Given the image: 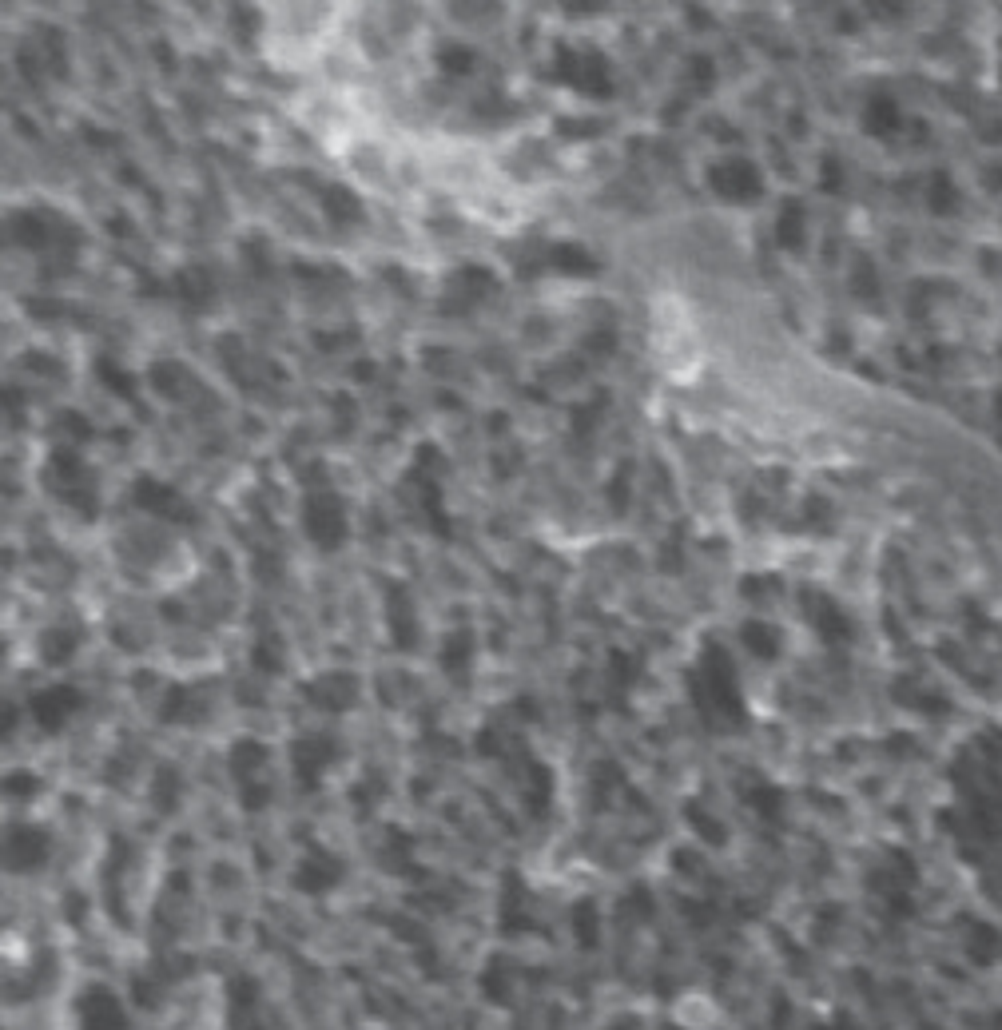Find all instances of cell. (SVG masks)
I'll list each match as a JSON object with an SVG mask.
<instances>
[{"label":"cell","mask_w":1002,"mask_h":1030,"mask_svg":"<svg viewBox=\"0 0 1002 1030\" xmlns=\"http://www.w3.org/2000/svg\"><path fill=\"white\" fill-rule=\"evenodd\" d=\"M557 76L565 84L581 88L585 96H597V100H605L613 92V76H609V64H605L601 52H569V48H561Z\"/></svg>","instance_id":"obj_1"},{"label":"cell","mask_w":1002,"mask_h":1030,"mask_svg":"<svg viewBox=\"0 0 1002 1030\" xmlns=\"http://www.w3.org/2000/svg\"><path fill=\"white\" fill-rule=\"evenodd\" d=\"M303 525L319 549H338L346 541V514L334 494H311L307 510H303Z\"/></svg>","instance_id":"obj_2"},{"label":"cell","mask_w":1002,"mask_h":1030,"mask_svg":"<svg viewBox=\"0 0 1002 1030\" xmlns=\"http://www.w3.org/2000/svg\"><path fill=\"white\" fill-rule=\"evenodd\" d=\"M708 183H712L716 195L736 199V203L760 195V172H756L748 160H724V164H716V168L708 172Z\"/></svg>","instance_id":"obj_3"},{"label":"cell","mask_w":1002,"mask_h":1030,"mask_svg":"<svg viewBox=\"0 0 1002 1030\" xmlns=\"http://www.w3.org/2000/svg\"><path fill=\"white\" fill-rule=\"evenodd\" d=\"M136 502H140L148 514L167 517V521H179V525L195 521V510L179 498V490H175V486H167V482H156V478H140V482H136Z\"/></svg>","instance_id":"obj_4"},{"label":"cell","mask_w":1002,"mask_h":1030,"mask_svg":"<svg viewBox=\"0 0 1002 1030\" xmlns=\"http://www.w3.org/2000/svg\"><path fill=\"white\" fill-rule=\"evenodd\" d=\"M486 291H494V275H490V271H478V267H466V271H458V275L450 279V287H446V311H466V307H474Z\"/></svg>","instance_id":"obj_5"},{"label":"cell","mask_w":1002,"mask_h":1030,"mask_svg":"<svg viewBox=\"0 0 1002 1030\" xmlns=\"http://www.w3.org/2000/svg\"><path fill=\"white\" fill-rule=\"evenodd\" d=\"M76 708H80V692L68 685L48 688V692H40V696L32 700V716H36L48 732H56V728L68 720V712H76Z\"/></svg>","instance_id":"obj_6"},{"label":"cell","mask_w":1002,"mask_h":1030,"mask_svg":"<svg viewBox=\"0 0 1002 1030\" xmlns=\"http://www.w3.org/2000/svg\"><path fill=\"white\" fill-rule=\"evenodd\" d=\"M307 696H311L319 708L342 712V708H350V704H354V696H358V681H354L350 673H323L319 681H311V685H307Z\"/></svg>","instance_id":"obj_7"},{"label":"cell","mask_w":1002,"mask_h":1030,"mask_svg":"<svg viewBox=\"0 0 1002 1030\" xmlns=\"http://www.w3.org/2000/svg\"><path fill=\"white\" fill-rule=\"evenodd\" d=\"M386 617H390V633H394V645L398 649H410L414 641H418V633H414V617H410V601H406V593L394 585L390 589V597H386Z\"/></svg>","instance_id":"obj_8"},{"label":"cell","mask_w":1002,"mask_h":1030,"mask_svg":"<svg viewBox=\"0 0 1002 1030\" xmlns=\"http://www.w3.org/2000/svg\"><path fill=\"white\" fill-rule=\"evenodd\" d=\"M319 199H323V207H327V215H331L334 223H354V219H362V203H358V195L354 191H346V187H323L319 191Z\"/></svg>","instance_id":"obj_9"},{"label":"cell","mask_w":1002,"mask_h":1030,"mask_svg":"<svg viewBox=\"0 0 1002 1030\" xmlns=\"http://www.w3.org/2000/svg\"><path fill=\"white\" fill-rule=\"evenodd\" d=\"M545 263H549V267H561V271H573V275H577V271H581V275H593V271H597V263H593L577 243H553V247L545 251Z\"/></svg>","instance_id":"obj_10"},{"label":"cell","mask_w":1002,"mask_h":1030,"mask_svg":"<svg viewBox=\"0 0 1002 1030\" xmlns=\"http://www.w3.org/2000/svg\"><path fill=\"white\" fill-rule=\"evenodd\" d=\"M327 760H331V740L315 736V740H299V744H295V764H299V772H303L307 780H315V768H311V764H327Z\"/></svg>","instance_id":"obj_11"},{"label":"cell","mask_w":1002,"mask_h":1030,"mask_svg":"<svg viewBox=\"0 0 1002 1030\" xmlns=\"http://www.w3.org/2000/svg\"><path fill=\"white\" fill-rule=\"evenodd\" d=\"M744 645L756 653V657H776V649H780V637H776V629H768V625H760V621H752V625H744Z\"/></svg>","instance_id":"obj_12"},{"label":"cell","mask_w":1002,"mask_h":1030,"mask_svg":"<svg viewBox=\"0 0 1002 1030\" xmlns=\"http://www.w3.org/2000/svg\"><path fill=\"white\" fill-rule=\"evenodd\" d=\"M40 649H44L48 665H60V661H68V653L76 649V633H68V629H48V633L40 637Z\"/></svg>","instance_id":"obj_13"},{"label":"cell","mask_w":1002,"mask_h":1030,"mask_svg":"<svg viewBox=\"0 0 1002 1030\" xmlns=\"http://www.w3.org/2000/svg\"><path fill=\"white\" fill-rule=\"evenodd\" d=\"M470 633H454L450 641H446V649H442V665L450 669V673H466V665H470Z\"/></svg>","instance_id":"obj_14"},{"label":"cell","mask_w":1002,"mask_h":1030,"mask_svg":"<svg viewBox=\"0 0 1002 1030\" xmlns=\"http://www.w3.org/2000/svg\"><path fill=\"white\" fill-rule=\"evenodd\" d=\"M179 291H183V299H191L195 307H207V303H211V279H207L203 271H183V275H179Z\"/></svg>","instance_id":"obj_15"},{"label":"cell","mask_w":1002,"mask_h":1030,"mask_svg":"<svg viewBox=\"0 0 1002 1030\" xmlns=\"http://www.w3.org/2000/svg\"><path fill=\"white\" fill-rule=\"evenodd\" d=\"M12 235H16L24 247H44V227L36 223V215H16V219H12Z\"/></svg>","instance_id":"obj_16"},{"label":"cell","mask_w":1002,"mask_h":1030,"mask_svg":"<svg viewBox=\"0 0 1002 1030\" xmlns=\"http://www.w3.org/2000/svg\"><path fill=\"white\" fill-rule=\"evenodd\" d=\"M96 374H100V378H104L112 390H120V394H128V398H132V390H136V378L120 374V366H112V362L104 358V362H96Z\"/></svg>","instance_id":"obj_17"},{"label":"cell","mask_w":1002,"mask_h":1030,"mask_svg":"<svg viewBox=\"0 0 1002 1030\" xmlns=\"http://www.w3.org/2000/svg\"><path fill=\"white\" fill-rule=\"evenodd\" d=\"M442 68H450V72H470L474 68V52L470 48H462V44H450V48H442Z\"/></svg>","instance_id":"obj_18"},{"label":"cell","mask_w":1002,"mask_h":1030,"mask_svg":"<svg viewBox=\"0 0 1002 1030\" xmlns=\"http://www.w3.org/2000/svg\"><path fill=\"white\" fill-rule=\"evenodd\" d=\"M152 382H156V390H164V394H175L179 366H175V362H156V366H152Z\"/></svg>","instance_id":"obj_19"},{"label":"cell","mask_w":1002,"mask_h":1030,"mask_svg":"<svg viewBox=\"0 0 1002 1030\" xmlns=\"http://www.w3.org/2000/svg\"><path fill=\"white\" fill-rule=\"evenodd\" d=\"M780 239H784V247H796V243H800V211H796V207L784 211V219H780Z\"/></svg>","instance_id":"obj_20"},{"label":"cell","mask_w":1002,"mask_h":1030,"mask_svg":"<svg viewBox=\"0 0 1002 1030\" xmlns=\"http://www.w3.org/2000/svg\"><path fill=\"white\" fill-rule=\"evenodd\" d=\"M255 665H263L267 673H279V657L271 649H263V645H255Z\"/></svg>","instance_id":"obj_21"}]
</instances>
